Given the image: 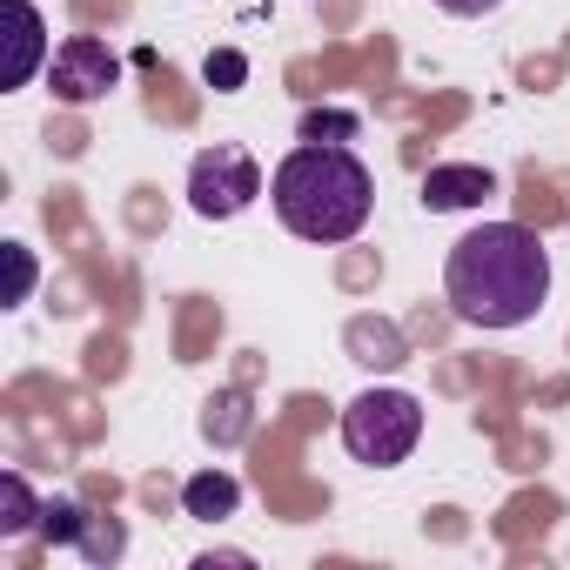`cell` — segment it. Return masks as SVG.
Masks as SVG:
<instances>
[{"label": "cell", "instance_id": "6", "mask_svg": "<svg viewBox=\"0 0 570 570\" xmlns=\"http://www.w3.org/2000/svg\"><path fill=\"white\" fill-rule=\"evenodd\" d=\"M48 68V14L35 0H8V68H0V88H28Z\"/></svg>", "mask_w": 570, "mask_h": 570}, {"label": "cell", "instance_id": "8", "mask_svg": "<svg viewBox=\"0 0 570 570\" xmlns=\"http://www.w3.org/2000/svg\"><path fill=\"white\" fill-rule=\"evenodd\" d=\"M235 503H242V483H235L228 470H202V476H188V483H181V510H188V517H202V523L235 517Z\"/></svg>", "mask_w": 570, "mask_h": 570}, {"label": "cell", "instance_id": "5", "mask_svg": "<svg viewBox=\"0 0 570 570\" xmlns=\"http://www.w3.org/2000/svg\"><path fill=\"white\" fill-rule=\"evenodd\" d=\"M115 81H121V55H115L108 41H95V35H68V41L48 55V88H55V101H68V108L101 101Z\"/></svg>", "mask_w": 570, "mask_h": 570}, {"label": "cell", "instance_id": "12", "mask_svg": "<svg viewBox=\"0 0 570 570\" xmlns=\"http://www.w3.org/2000/svg\"><path fill=\"white\" fill-rule=\"evenodd\" d=\"M0 255H8V303H28V289H35V255L21 242H8Z\"/></svg>", "mask_w": 570, "mask_h": 570}, {"label": "cell", "instance_id": "11", "mask_svg": "<svg viewBox=\"0 0 570 570\" xmlns=\"http://www.w3.org/2000/svg\"><path fill=\"white\" fill-rule=\"evenodd\" d=\"M202 75H208V88H222V95H235V88H242V81H248V61H242V55H235V48H215V55H208V68H202Z\"/></svg>", "mask_w": 570, "mask_h": 570}, {"label": "cell", "instance_id": "10", "mask_svg": "<svg viewBox=\"0 0 570 570\" xmlns=\"http://www.w3.org/2000/svg\"><path fill=\"white\" fill-rule=\"evenodd\" d=\"M41 537H48V543H88V517H81V503L48 497V503H41Z\"/></svg>", "mask_w": 570, "mask_h": 570}, {"label": "cell", "instance_id": "14", "mask_svg": "<svg viewBox=\"0 0 570 570\" xmlns=\"http://www.w3.org/2000/svg\"><path fill=\"white\" fill-rule=\"evenodd\" d=\"M436 8H443V14H456V21H476V14H497L503 0H436Z\"/></svg>", "mask_w": 570, "mask_h": 570}, {"label": "cell", "instance_id": "1", "mask_svg": "<svg viewBox=\"0 0 570 570\" xmlns=\"http://www.w3.org/2000/svg\"><path fill=\"white\" fill-rule=\"evenodd\" d=\"M443 296L470 330H523L550 296V248L523 222L470 228L443 262Z\"/></svg>", "mask_w": 570, "mask_h": 570}, {"label": "cell", "instance_id": "13", "mask_svg": "<svg viewBox=\"0 0 570 570\" xmlns=\"http://www.w3.org/2000/svg\"><path fill=\"white\" fill-rule=\"evenodd\" d=\"M303 135H309V141H323V135H356V115H309Z\"/></svg>", "mask_w": 570, "mask_h": 570}, {"label": "cell", "instance_id": "4", "mask_svg": "<svg viewBox=\"0 0 570 570\" xmlns=\"http://www.w3.org/2000/svg\"><path fill=\"white\" fill-rule=\"evenodd\" d=\"M262 195V161L235 141H215L188 161V208L202 222H235L248 202Z\"/></svg>", "mask_w": 570, "mask_h": 570}, {"label": "cell", "instance_id": "9", "mask_svg": "<svg viewBox=\"0 0 570 570\" xmlns=\"http://www.w3.org/2000/svg\"><path fill=\"white\" fill-rule=\"evenodd\" d=\"M0 537H28V530H41V503H35V490H28V476L21 470H8L0 476Z\"/></svg>", "mask_w": 570, "mask_h": 570}, {"label": "cell", "instance_id": "3", "mask_svg": "<svg viewBox=\"0 0 570 570\" xmlns=\"http://www.w3.org/2000/svg\"><path fill=\"white\" fill-rule=\"evenodd\" d=\"M423 436V403L410 390H363L343 410V450L370 470H396Z\"/></svg>", "mask_w": 570, "mask_h": 570}, {"label": "cell", "instance_id": "2", "mask_svg": "<svg viewBox=\"0 0 570 570\" xmlns=\"http://www.w3.org/2000/svg\"><path fill=\"white\" fill-rule=\"evenodd\" d=\"M268 202H275V215H282L289 235L336 248V242H356L370 228L376 175L343 141H303V148L282 155V168L268 175Z\"/></svg>", "mask_w": 570, "mask_h": 570}, {"label": "cell", "instance_id": "7", "mask_svg": "<svg viewBox=\"0 0 570 570\" xmlns=\"http://www.w3.org/2000/svg\"><path fill=\"white\" fill-rule=\"evenodd\" d=\"M483 195H497V175L483 168V161H443V168H430L423 175V208H476Z\"/></svg>", "mask_w": 570, "mask_h": 570}]
</instances>
